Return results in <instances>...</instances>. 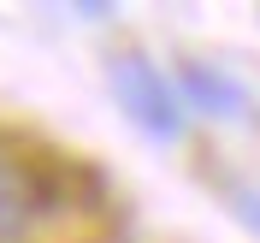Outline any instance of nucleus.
I'll return each instance as SVG.
<instances>
[{"label": "nucleus", "instance_id": "obj_1", "mask_svg": "<svg viewBox=\"0 0 260 243\" xmlns=\"http://www.w3.org/2000/svg\"><path fill=\"white\" fill-rule=\"evenodd\" d=\"M113 95L148 137H178L183 130V107H178V89L166 83V71L142 60V53H124L113 65Z\"/></svg>", "mask_w": 260, "mask_h": 243}, {"label": "nucleus", "instance_id": "obj_2", "mask_svg": "<svg viewBox=\"0 0 260 243\" xmlns=\"http://www.w3.org/2000/svg\"><path fill=\"white\" fill-rule=\"evenodd\" d=\"M48 202H53L48 172L12 148H0V243H24L30 226L48 213Z\"/></svg>", "mask_w": 260, "mask_h": 243}, {"label": "nucleus", "instance_id": "obj_3", "mask_svg": "<svg viewBox=\"0 0 260 243\" xmlns=\"http://www.w3.org/2000/svg\"><path fill=\"white\" fill-rule=\"evenodd\" d=\"M183 83H189V95L201 101V107H213V113H237V107H243V89L225 83V77H213V71H201V65H189Z\"/></svg>", "mask_w": 260, "mask_h": 243}]
</instances>
